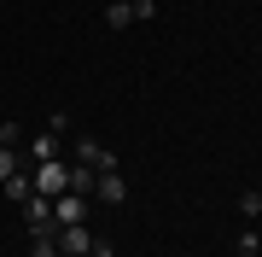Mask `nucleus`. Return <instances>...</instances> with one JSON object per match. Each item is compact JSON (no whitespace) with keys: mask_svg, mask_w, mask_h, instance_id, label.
Listing matches in <instances>:
<instances>
[{"mask_svg":"<svg viewBox=\"0 0 262 257\" xmlns=\"http://www.w3.org/2000/svg\"><path fill=\"white\" fill-rule=\"evenodd\" d=\"M94 193H99L105 205H122V199H128V181H122L117 170H99V181H94Z\"/></svg>","mask_w":262,"mask_h":257,"instance_id":"6","label":"nucleus"},{"mask_svg":"<svg viewBox=\"0 0 262 257\" xmlns=\"http://www.w3.org/2000/svg\"><path fill=\"white\" fill-rule=\"evenodd\" d=\"M24 170V158H18V146H0V181L6 175H18Z\"/></svg>","mask_w":262,"mask_h":257,"instance_id":"11","label":"nucleus"},{"mask_svg":"<svg viewBox=\"0 0 262 257\" xmlns=\"http://www.w3.org/2000/svg\"><path fill=\"white\" fill-rule=\"evenodd\" d=\"M76 164H88V170H117V152L88 134V141H76Z\"/></svg>","mask_w":262,"mask_h":257,"instance_id":"4","label":"nucleus"},{"mask_svg":"<svg viewBox=\"0 0 262 257\" xmlns=\"http://www.w3.org/2000/svg\"><path fill=\"white\" fill-rule=\"evenodd\" d=\"M53 216H58V228H64V222H82L88 216V193H58V199H53Z\"/></svg>","mask_w":262,"mask_h":257,"instance_id":"5","label":"nucleus"},{"mask_svg":"<svg viewBox=\"0 0 262 257\" xmlns=\"http://www.w3.org/2000/svg\"><path fill=\"white\" fill-rule=\"evenodd\" d=\"M24 222H29V234H35V240H53V234H58L53 199H41V193H29V199H24Z\"/></svg>","mask_w":262,"mask_h":257,"instance_id":"2","label":"nucleus"},{"mask_svg":"<svg viewBox=\"0 0 262 257\" xmlns=\"http://www.w3.org/2000/svg\"><path fill=\"white\" fill-rule=\"evenodd\" d=\"M0 193H6V199H12V205H24V199H29V193H35V181H29V175L18 170V175H6V181H0Z\"/></svg>","mask_w":262,"mask_h":257,"instance_id":"8","label":"nucleus"},{"mask_svg":"<svg viewBox=\"0 0 262 257\" xmlns=\"http://www.w3.org/2000/svg\"><path fill=\"white\" fill-rule=\"evenodd\" d=\"M256 251H262V234L245 228V234H239V257H256Z\"/></svg>","mask_w":262,"mask_h":257,"instance_id":"12","label":"nucleus"},{"mask_svg":"<svg viewBox=\"0 0 262 257\" xmlns=\"http://www.w3.org/2000/svg\"><path fill=\"white\" fill-rule=\"evenodd\" d=\"M18 141H24V129H18V123H0V146H18Z\"/></svg>","mask_w":262,"mask_h":257,"instance_id":"13","label":"nucleus"},{"mask_svg":"<svg viewBox=\"0 0 262 257\" xmlns=\"http://www.w3.org/2000/svg\"><path fill=\"white\" fill-rule=\"evenodd\" d=\"M88 257H117V246H111V240H94V246H88Z\"/></svg>","mask_w":262,"mask_h":257,"instance_id":"14","label":"nucleus"},{"mask_svg":"<svg viewBox=\"0 0 262 257\" xmlns=\"http://www.w3.org/2000/svg\"><path fill=\"white\" fill-rule=\"evenodd\" d=\"M53 246H58V257H88V246H94V240H88L82 222H64V228L53 234Z\"/></svg>","mask_w":262,"mask_h":257,"instance_id":"3","label":"nucleus"},{"mask_svg":"<svg viewBox=\"0 0 262 257\" xmlns=\"http://www.w3.org/2000/svg\"><path fill=\"white\" fill-rule=\"evenodd\" d=\"M239 216H251V222L262 216V193H256V187H245V193H239Z\"/></svg>","mask_w":262,"mask_h":257,"instance_id":"10","label":"nucleus"},{"mask_svg":"<svg viewBox=\"0 0 262 257\" xmlns=\"http://www.w3.org/2000/svg\"><path fill=\"white\" fill-rule=\"evenodd\" d=\"M58 141H64V134H53V129H41L35 141H29V158H35V164H47V158H58Z\"/></svg>","mask_w":262,"mask_h":257,"instance_id":"7","label":"nucleus"},{"mask_svg":"<svg viewBox=\"0 0 262 257\" xmlns=\"http://www.w3.org/2000/svg\"><path fill=\"white\" fill-rule=\"evenodd\" d=\"M128 24H140V18H134V0H117V6H105V29H128Z\"/></svg>","mask_w":262,"mask_h":257,"instance_id":"9","label":"nucleus"},{"mask_svg":"<svg viewBox=\"0 0 262 257\" xmlns=\"http://www.w3.org/2000/svg\"><path fill=\"white\" fill-rule=\"evenodd\" d=\"M29 181H35L41 199H58V193H70V164H64V158H47V164H35Z\"/></svg>","mask_w":262,"mask_h":257,"instance_id":"1","label":"nucleus"}]
</instances>
